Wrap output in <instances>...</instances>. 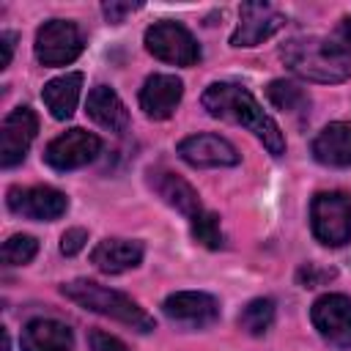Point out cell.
Returning <instances> with one entry per match:
<instances>
[{
    "label": "cell",
    "mask_w": 351,
    "mask_h": 351,
    "mask_svg": "<svg viewBox=\"0 0 351 351\" xmlns=\"http://www.w3.org/2000/svg\"><path fill=\"white\" fill-rule=\"evenodd\" d=\"M134 8H140V5H137V3H104V5H101V11H104L107 22H112V25L123 22V16H126V14H132Z\"/></svg>",
    "instance_id": "cell-29"
},
{
    "label": "cell",
    "mask_w": 351,
    "mask_h": 351,
    "mask_svg": "<svg viewBox=\"0 0 351 351\" xmlns=\"http://www.w3.org/2000/svg\"><path fill=\"white\" fill-rule=\"evenodd\" d=\"M184 96V82L173 74H154L145 80L143 90H140V107L148 118L154 121H165L173 115V110L178 107Z\"/></svg>",
    "instance_id": "cell-14"
},
{
    "label": "cell",
    "mask_w": 351,
    "mask_h": 351,
    "mask_svg": "<svg viewBox=\"0 0 351 351\" xmlns=\"http://www.w3.org/2000/svg\"><path fill=\"white\" fill-rule=\"evenodd\" d=\"M90 351H129L118 337L101 332V329H93L90 332Z\"/></svg>",
    "instance_id": "cell-26"
},
{
    "label": "cell",
    "mask_w": 351,
    "mask_h": 351,
    "mask_svg": "<svg viewBox=\"0 0 351 351\" xmlns=\"http://www.w3.org/2000/svg\"><path fill=\"white\" fill-rule=\"evenodd\" d=\"M85 107H88V115H90L99 126H104V129H110V132H115V134L126 132V126H129V112H126L121 96H118L112 88L96 85V88L88 93V104H85Z\"/></svg>",
    "instance_id": "cell-19"
},
{
    "label": "cell",
    "mask_w": 351,
    "mask_h": 351,
    "mask_svg": "<svg viewBox=\"0 0 351 351\" xmlns=\"http://www.w3.org/2000/svg\"><path fill=\"white\" fill-rule=\"evenodd\" d=\"M346 58H351V16H346V19H340V25H337V30L332 33V38H329Z\"/></svg>",
    "instance_id": "cell-28"
},
{
    "label": "cell",
    "mask_w": 351,
    "mask_h": 351,
    "mask_svg": "<svg viewBox=\"0 0 351 351\" xmlns=\"http://www.w3.org/2000/svg\"><path fill=\"white\" fill-rule=\"evenodd\" d=\"M99 151H101V140H99L93 132L69 129V132L58 134V137L47 145L44 159H47V165L55 167V170H77V167L93 162Z\"/></svg>",
    "instance_id": "cell-8"
},
{
    "label": "cell",
    "mask_w": 351,
    "mask_h": 351,
    "mask_svg": "<svg viewBox=\"0 0 351 351\" xmlns=\"http://www.w3.org/2000/svg\"><path fill=\"white\" fill-rule=\"evenodd\" d=\"M145 49L176 66H192L200 60V47L192 38V33L178 22H156L145 30Z\"/></svg>",
    "instance_id": "cell-6"
},
{
    "label": "cell",
    "mask_w": 351,
    "mask_h": 351,
    "mask_svg": "<svg viewBox=\"0 0 351 351\" xmlns=\"http://www.w3.org/2000/svg\"><path fill=\"white\" fill-rule=\"evenodd\" d=\"M178 156L192 167H233L239 151L219 134H189L178 143Z\"/></svg>",
    "instance_id": "cell-13"
},
{
    "label": "cell",
    "mask_w": 351,
    "mask_h": 351,
    "mask_svg": "<svg viewBox=\"0 0 351 351\" xmlns=\"http://www.w3.org/2000/svg\"><path fill=\"white\" fill-rule=\"evenodd\" d=\"M38 252V241L33 236H25V233H16L11 236L5 244H3V263L8 266H22V263H30Z\"/></svg>",
    "instance_id": "cell-24"
},
{
    "label": "cell",
    "mask_w": 351,
    "mask_h": 351,
    "mask_svg": "<svg viewBox=\"0 0 351 351\" xmlns=\"http://www.w3.org/2000/svg\"><path fill=\"white\" fill-rule=\"evenodd\" d=\"M5 203L14 214L27 219H58L69 208V197L52 186H11Z\"/></svg>",
    "instance_id": "cell-12"
},
{
    "label": "cell",
    "mask_w": 351,
    "mask_h": 351,
    "mask_svg": "<svg viewBox=\"0 0 351 351\" xmlns=\"http://www.w3.org/2000/svg\"><path fill=\"white\" fill-rule=\"evenodd\" d=\"M313 326L335 348H351V299L343 293H324L310 310Z\"/></svg>",
    "instance_id": "cell-7"
},
{
    "label": "cell",
    "mask_w": 351,
    "mask_h": 351,
    "mask_svg": "<svg viewBox=\"0 0 351 351\" xmlns=\"http://www.w3.org/2000/svg\"><path fill=\"white\" fill-rule=\"evenodd\" d=\"M0 337H3V351H8V332L3 329V332H0Z\"/></svg>",
    "instance_id": "cell-31"
},
{
    "label": "cell",
    "mask_w": 351,
    "mask_h": 351,
    "mask_svg": "<svg viewBox=\"0 0 351 351\" xmlns=\"http://www.w3.org/2000/svg\"><path fill=\"white\" fill-rule=\"evenodd\" d=\"M266 96L282 112H304L310 107L307 90L302 85L291 82V80H271L269 88H266Z\"/></svg>",
    "instance_id": "cell-21"
},
{
    "label": "cell",
    "mask_w": 351,
    "mask_h": 351,
    "mask_svg": "<svg viewBox=\"0 0 351 351\" xmlns=\"http://www.w3.org/2000/svg\"><path fill=\"white\" fill-rule=\"evenodd\" d=\"M162 310L173 324H178L184 329H203V326H211L219 318V302L211 293H203V291L170 293L165 299Z\"/></svg>",
    "instance_id": "cell-9"
},
{
    "label": "cell",
    "mask_w": 351,
    "mask_h": 351,
    "mask_svg": "<svg viewBox=\"0 0 351 351\" xmlns=\"http://www.w3.org/2000/svg\"><path fill=\"white\" fill-rule=\"evenodd\" d=\"M310 225L321 244L343 247L351 241V197L343 192H318L310 203Z\"/></svg>",
    "instance_id": "cell-4"
},
{
    "label": "cell",
    "mask_w": 351,
    "mask_h": 351,
    "mask_svg": "<svg viewBox=\"0 0 351 351\" xmlns=\"http://www.w3.org/2000/svg\"><path fill=\"white\" fill-rule=\"evenodd\" d=\"M14 41H16V33H0V47H3V58H0V69H5L11 63V55H14Z\"/></svg>",
    "instance_id": "cell-30"
},
{
    "label": "cell",
    "mask_w": 351,
    "mask_h": 351,
    "mask_svg": "<svg viewBox=\"0 0 351 351\" xmlns=\"http://www.w3.org/2000/svg\"><path fill=\"white\" fill-rule=\"evenodd\" d=\"M280 58L293 74L310 82L332 85V82H343L351 77V58H346L329 38L293 36L282 44Z\"/></svg>",
    "instance_id": "cell-2"
},
{
    "label": "cell",
    "mask_w": 351,
    "mask_h": 351,
    "mask_svg": "<svg viewBox=\"0 0 351 351\" xmlns=\"http://www.w3.org/2000/svg\"><path fill=\"white\" fill-rule=\"evenodd\" d=\"M200 101L211 118H222V121L247 126L271 156H280L285 151V137H282L280 126L274 123L271 115L263 112V107L255 101V96L247 88L233 85V82H214L203 90Z\"/></svg>",
    "instance_id": "cell-1"
},
{
    "label": "cell",
    "mask_w": 351,
    "mask_h": 351,
    "mask_svg": "<svg viewBox=\"0 0 351 351\" xmlns=\"http://www.w3.org/2000/svg\"><path fill=\"white\" fill-rule=\"evenodd\" d=\"M60 293L71 302H77L80 307L90 310V313H99V315H107V318H115L137 332H154V318L126 293L121 291H112V288H104L93 280H71L60 288Z\"/></svg>",
    "instance_id": "cell-3"
},
{
    "label": "cell",
    "mask_w": 351,
    "mask_h": 351,
    "mask_svg": "<svg viewBox=\"0 0 351 351\" xmlns=\"http://www.w3.org/2000/svg\"><path fill=\"white\" fill-rule=\"evenodd\" d=\"M143 244L140 241H129V239H104L93 247L90 252V263L104 271V274H121L126 269L140 266L143 261Z\"/></svg>",
    "instance_id": "cell-16"
},
{
    "label": "cell",
    "mask_w": 351,
    "mask_h": 351,
    "mask_svg": "<svg viewBox=\"0 0 351 351\" xmlns=\"http://www.w3.org/2000/svg\"><path fill=\"white\" fill-rule=\"evenodd\" d=\"M71 329L55 318H33L22 329V351H71Z\"/></svg>",
    "instance_id": "cell-18"
},
{
    "label": "cell",
    "mask_w": 351,
    "mask_h": 351,
    "mask_svg": "<svg viewBox=\"0 0 351 351\" xmlns=\"http://www.w3.org/2000/svg\"><path fill=\"white\" fill-rule=\"evenodd\" d=\"M192 236L197 244L208 247V250H219L222 247V230H219V217L211 211H200L195 219H189Z\"/></svg>",
    "instance_id": "cell-23"
},
{
    "label": "cell",
    "mask_w": 351,
    "mask_h": 351,
    "mask_svg": "<svg viewBox=\"0 0 351 351\" xmlns=\"http://www.w3.org/2000/svg\"><path fill=\"white\" fill-rule=\"evenodd\" d=\"M148 184H151V189L170 206V208H176L178 214H184L186 219H195L200 211H206L203 206H200V197H197V192L181 178V176H176V173H170V170H148Z\"/></svg>",
    "instance_id": "cell-15"
},
{
    "label": "cell",
    "mask_w": 351,
    "mask_h": 351,
    "mask_svg": "<svg viewBox=\"0 0 351 351\" xmlns=\"http://www.w3.org/2000/svg\"><path fill=\"white\" fill-rule=\"evenodd\" d=\"M285 25V16L269 3H241L239 25L230 36L233 47H258Z\"/></svg>",
    "instance_id": "cell-11"
},
{
    "label": "cell",
    "mask_w": 351,
    "mask_h": 351,
    "mask_svg": "<svg viewBox=\"0 0 351 351\" xmlns=\"http://www.w3.org/2000/svg\"><path fill=\"white\" fill-rule=\"evenodd\" d=\"M36 132H38V118L30 107L11 110L0 126V165L3 167L19 165L25 159Z\"/></svg>",
    "instance_id": "cell-10"
},
{
    "label": "cell",
    "mask_w": 351,
    "mask_h": 351,
    "mask_svg": "<svg viewBox=\"0 0 351 351\" xmlns=\"http://www.w3.org/2000/svg\"><path fill=\"white\" fill-rule=\"evenodd\" d=\"M271 324H274V302L271 299H252L239 315V326L255 337L269 332Z\"/></svg>",
    "instance_id": "cell-22"
},
{
    "label": "cell",
    "mask_w": 351,
    "mask_h": 351,
    "mask_svg": "<svg viewBox=\"0 0 351 351\" xmlns=\"http://www.w3.org/2000/svg\"><path fill=\"white\" fill-rule=\"evenodd\" d=\"M299 282L304 285V288H315V285H321V282H326V280H332L335 277V271L332 269H315V266H304V269H299Z\"/></svg>",
    "instance_id": "cell-27"
},
{
    "label": "cell",
    "mask_w": 351,
    "mask_h": 351,
    "mask_svg": "<svg viewBox=\"0 0 351 351\" xmlns=\"http://www.w3.org/2000/svg\"><path fill=\"white\" fill-rule=\"evenodd\" d=\"M80 93H82V74H80V71H69V74H63V77L49 80V82L44 85V90H41V99H44L47 110L52 112V118L66 121V118H71V112L77 110Z\"/></svg>",
    "instance_id": "cell-20"
},
{
    "label": "cell",
    "mask_w": 351,
    "mask_h": 351,
    "mask_svg": "<svg viewBox=\"0 0 351 351\" xmlns=\"http://www.w3.org/2000/svg\"><path fill=\"white\" fill-rule=\"evenodd\" d=\"M85 241H88V233L82 228H71L60 236V252L63 255H77L85 247Z\"/></svg>",
    "instance_id": "cell-25"
},
{
    "label": "cell",
    "mask_w": 351,
    "mask_h": 351,
    "mask_svg": "<svg viewBox=\"0 0 351 351\" xmlns=\"http://www.w3.org/2000/svg\"><path fill=\"white\" fill-rule=\"evenodd\" d=\"M33 49L41 66H66L82 52V33L69 19H49L38 27Z\"/></svg>",
    "instance_id": "cell-5"
},
{
    "label": "cell",
    "mask_w": 351,
    "mask_h": 351,
    "mask_svg": "<svg viewBox=\"0 0 351 351\" xmlns=\"http://www.w3.org/2000/svg\"><path fill=\"white\" fill-rule=\"evenodd\" d=\"M313 156L326 167H351V123L335 121L324 126L313 140Z\"/></svg>",
    "instance_id": "cell-17"
}]
</instances>
